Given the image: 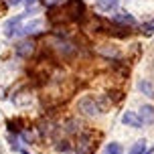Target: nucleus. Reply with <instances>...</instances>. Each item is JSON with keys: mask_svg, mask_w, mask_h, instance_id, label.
Segmentation results:
<instances>
[{"mask_svg": "<svg viewBox=\"0 0 154 154\" xmlns=\"http://www.w3.org/2000/svg\"><path fill=\"white\" fill-rule=\"evenodd\" d=\"M35 12H37L35 8H29V10H26V12H23V14H16V16H12V18H8L6 23H4V35L12 38L16 32L20 31V23H23V18L35 14Z\"/></svg>", "mask_w": 154, "mask_h": 154, "instance_id": "1", "label": "nucleus"}, {"mask_svg": "<svg viewBox=\"0 0 154 154\" xmlns=\"http://www.w3.org/2000/svg\"><path fill=\"white\" fill-rule=\"evenodd\" d=\"M63 14L67 16L69 20H83L85 16V4L81 0H69L65 8H63Z\"/></svg>", "mask_w": 154, "mask_h": 154, "instance_id": "2", "label": "nucleus"}, {"mask_svg": "<svg viewBox=\"0 0 154 154\" xmlns=\"http://www.w3.org/2000/svg\"><path fill=\"white\" fill-rule=\"evenodd\" d=\"M79 109L85 116H97L101 112V108H100V103L95 101V97H81L79 100Z\"/></svg>", "mask_w": 154, "mask_h": 154, "instance_id": "3", "label": "nucleus"}, {"mask_svg": "<svg viewBox=\"0 0 154 154\" xmlns=\"http://www.w3.org/2000/svg\"><path fill=\"white\" fill-rule=\"evenodd\" d=\"M95 146H97V142H91V134L87 132L79 138V148L77 150H79V154H91Z\"/></svg>", "mask_w": 154, "mask_h": 154, "instance_id": "4", "label": "nucleus"}, {"mask_svg": "<svg viewBox=\"0 0 154 154\" xmlns=\"http://www.w3.org/2000/svg\"><path fill=\"white\" fill-rule=\"evenodd\" d=\"M35 51V43L32 41H23V43H18V45L14 47V53L16 57H31V53Z\"/></svg>", "mask_w": 154, "mask_h": 154, "instance_id": "5", "label": "nucleus"}, {"mask_svg": "<svg viewBox=\"0 0 154 154\" xmlns=\"http://www.w3.org/2000/svg\"><path fill=\"white\" fill-rule=\"evenodd\" d=\"M122 124L132 126V128H142V126H144L142 118H140L138 114H134V112H126V114L122 116Z\"/></svg>", "mask_w": 154, "mask_h": 154, "instance_id": "6", "label": "nucleus"}, {"mask_svg": "<svg viewBox=\"0 0 154 154\" xmlns=\"http://www.w3.org/2000/svg\"><path fill=\"white\" fill-rule=\"evenodd\" d=\"M118 4H120V0H95V6L101 12H112L118 8Z\"/></svg>", "mask_w": 154, "mask_h": 154, "instance_id": "7", "label": "nucleus"}, {"mask_svg": "<svg viewBox=\"0 0 154 154\" xmlns=\"http://www.w3.org/2000/svg\"><path fill=\"white\" fill-rule=\"evenodd\" d=\"M41 20L38 18H35L32 23H29V24H24V26H20V31L16 32V35H35V32H38L41 31Z\"/></svg>", "mask_w": 154, "mask_h": 154, "instance_id": "8", "label": "nucleus"}, {"mask_svg": "<svg viewBox=\"0 0 154 154\" xmlns=\"http://www.w3.org/2000/svg\"><path fill=\"white\" fill-rule=\"evenodd\" d=\"M138 116L142 118L144 126H146V124H154V108H152V106H142Z\"/></svg>", "mask_w": 154, "mask_h": 154, "instance_id": "9", "label": "nucleus"}, {"mask_svg": "<svg viewBox=\"0 0 154 154\" xmlns=\"http://www.w3.org/2000/svg\"><path fill=\"white\" fill-rule=\"evenodd\" d=\"M138 89L146 97H154V83L152 81H148V79H142V81H138Z\"/></svg>", "mask_w": 154, "mask_h": 154, "instance_id": "10", "label": "nucleus"}, {"mask_svg": "<svg viewBox=\"0 0 154 154\" xmlns=\"http://www.w3.org/2000/svg\"><path fill=\"white\" fill-rule=\"evenodd\" d=\"M116 20H118V23H124V24H136V18L132 14H126V12L116 14Z\"/></svg>", "mask_w": 154, "mask_h": 154, "instance_id": "11", "label": "nucleus"}, {"mask_svg": "<svg viewBox=\"0 0 154 154\" xmlns=\"http://www.w3.org/2000/svg\"><path fill=\"white\" fill-rule=\"evenodd\" d=\"M130 154H146V142H144V140H138V142L130 148Z\"/></svg>", "mask_w": 154, "mask_h": 154, "instance_id": "12", "label": "nucleus"}, {"mask_svg": "<svg viewBox=\"0 0 154 154\" xmlns=\"http://www.w3.org/2000/svg\"><path fill=\"white\" fill-rule=\"evenodd\" d=\"M106 154H124V148L118 142H109L108 146H106Z\"/></svg>", "mask_w": 154, "mask_h": 154, "instance_id": "13", "label": "nucleus"}, {"mask_svg": "<svg viewBox=\"0 0 154 154\" xmlns=\"http://www.w3.org/2000/svg\"><path fill=\"white\" fill-rule=\"evenodd\" d=\"M142 31L146 32V35H152V32H154V20H152V23H146L144 26H142Z\"/></svg>", "mask_w": 154, "mask_h": 154, "instance_id": "14", "label": "nucleus"}, {"mask_svg": "<svg viewBox=\"0 0 154 154\" xmlns=\"http://www.w3.org/2000/svg\"><path fill=\"white\" fill-rule=\"evenodd\" d=\"M20 2H23V0H8V4H10V6H16V4H20Z\"/></svg>", "mask_w": 154, "mask_h": 154, "instance_id": "15", "label": "nucleus"}, {"mask_svg": "<svg viewBox=\"0 0 154 154\" xmlns=\"http://www.w3.org/2000/svg\"><path fill=\"white\" fill-rule=\"evenodd\" d=\"M32 2H37V0H29V6H31V4H32Z\"/></svg>", "mask_w": 154, "mask_h": 154, "instance_id": "16", "label": "nucleus"}, {"mask_svg": "<svg viewBox=\"0 0 154 154\" xmlns=\"http://www.w3.org/2000/svg\"><path fill=\"white\" fill-rule=\"evenodd\" d=\"M20 152H23V154H29V152H24V150H20Z\"/></svg>", "mask_w": 154, "mask_h": 154, "instance_id": "17", "label": "nucleus"}]
</instances>
